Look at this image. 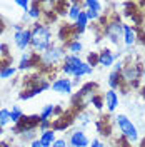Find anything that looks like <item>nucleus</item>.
I'll return each mask as SVG.
<instances>
[{
  "instance_id": "nucleus-28",
  "label": "nucleus",
  "mask_w": 145,
  "mask_h": 147,
  "mask_svg": "<svg viewBox=\"0 0 145 147\" xmlns=\"http://www.w3.org/2000/svg\"><path fill=\"white\" fill-rule=\"evenodd\" d=\"M89 147H103V144L100 142L99 139H93V140H92V144H90Z\"/></svg>"
},
{
  "instance_id": "nucleus-13",
  "label": "nucleus",
  "mask_w": 145,
  "mask_h": 147,
  "mask_svg": "<svg viewBox=\"0 0 145 147\" xmlns=\"http://www.w3.org/2000/svg\"><path fill=\"white\" fill-rule=\"evenodd\" d=\"M38 140H40L42 147H52V146H54V142L57 140V139H55V130H54V129H50V130L42 132V134H40V137H38Z\"/></svg>"
},
{
  "instance_id": "nucleus-2",
  "label": "nucleus",
  "mask_w": 145,
  "mask_h": 147,
  "mask_svg": "<svg viewBox=\"0 0 145 147\" xmlns=\"http://www.w3.org/2000/svg\"><path fill=\"white\" fill-rule=\"evenodd\" d=\"M62 72L73 75L75 79H80L83 75L92 74V65H89V62H82L79 55H65L64 64H62Z\"/></svg>"
},
{
  "instance_id": "nucleus-6",
  "label": "nucleus",
  "mask_w": 145,
  "mask_h": 147,
  "mask_svg": "<svg viewBox=\"0 0 145 147\" xmlns=\"http://www.w3.org/2000/svg\"><path fill=\"white\" fill-rule=\"evenodd\" d=\"M30 40H32V28H23L13 34V42L18 50H25L27 47H30Z\"/></svg>"
},
{
  "instance_id": "nucleus-18",
  "label": "nucleus",
  "mask_w": 145,
  "mask_h": 147,
  "mask_svg": "<svg viewBox=\"0 0 145 147\" xmlns=\"http://www.w3.org/2000/svg\"><path fill=\"white\" fill-rule=\"evenodd\" d=\"M22 119H23V110L20 109L18 105H12V110H10V120H12V124L15 125Z\"/></svg>"
},
{
  "instance_id": "nucleus-31",
  "label": "nucleus",
  "mask_w": 145,
  "mask_h": 147,
  "mask_svg": "<svg viewBox=\"0 0 145 147\" xmlns=\"http://www.w3.org/2000/svg\"><path fill=\"white\" fill-rule=\"evenodd\" d=\"M109 147H127V146H124V144H120V142H115V144H112V146Z\"/></svg>"
},
{
  "instance_id": "nucleus-30",
  "label": "nucleus",
  "mask_w": 145,
  "mask_h": 147,
  "mask_svg": "<svg viewBox=\"0 0 145 147\" xmlns=\"http://www.w3.org/2000/svg\"><path fill=\"white\" fill-rule=\"evenodd\" d=\"M28 147H42V144H40V140H38V139H35L34 142H30V146H28Z\"/></svg>"
},
{
  "instance_id": "nucleus-21",
  "label": "nucleus",
  "mask_w": 145,
  "mask_h": 147,
  "mask_svg": "<svg viewBox=\"0 0 145 147\" xmlns=\"http://www.w3.org/2000/svg\"><path fill=\"white\" fill-rule=\"evenodd\" d=\"M120 79H122V77H120V72H115V70H113V72L110 74V77H109V85H110V89H112V90H115L118 85H120V82H122Z\"/></svg>"
},
{
  "instance_id": "nucleus-5",
  "label": "nucleus",
  "mask_w": 145,
  "mask_h": 147,
  "mask_svg": "<svg viewBox=\"0 0 145 147\" xmlns=\"http://www.w3.org/2000/svg\"><path fill=\"white\" fill-rule=\"evenodd\" d=\"M140 75H142V69H140V65L138 64H128V65H124V69H122V72H120V77L128 84H134L135 85L137 80L140 79Z\"/></svg>"
},
{
  "instance_id": "nucleus-24",
  "label": "nucleus",
  "mask_w": 145,
  "mask_h": 147,
  "mask_svg": "<svg viewBox=\"0 0 145 147\" xmlns=\"http://www.w3.org/2000/svg\"><path fill=\"white\" fill-rule=\"evenodd\" d=\"M13 3H15L17 7H20V9H23V12H25V13L28 12L30 5H32V2H28V0H15Z\"/></svg>"
},
{
  "instance_id": "nucleus-23",
  "label": "nucleus",
  "mask_w": 145,
  "mask_h": 147,
  "mask_svg": "<svg viewBox=\"0 0 145 147\" xmlns=\"http://www.w3.org/2000/svg\"><path fill=\"white\" fill-rule=\"evenodd\" d=\"M82 49H83V45H82V42H79V40L68 42V50L72 52V55H79V52H82Z\"/></svg>"
},
{
  "instance_id": "nucleus-29",
  "label": "nucleus",
  "mask_w": 145,
  "mask_h": 147,
  "mask_svg": "<svg viewBox=\"0 0 145 147\" xmlns=\"http://www.w3.org/2000/svg\"><path fill=\"white\" fill-rule=\"evenodd\" d=\"M12 27H13V30H15V32H20V30H23V28H25L22 24H13Z\"/></svg>"
},
{
  "instance_id": "nucleus-34",
  "label": "nucleus",
  "mask_w": 145,
  "mask_h": 147,
  "mask_svg": "<svg viewBox=\"0 0 145 147\" xmlns=\"http://www.w3.org/2000/svg\"><path fill=\"white\" fill-rule=\"evenodd\" d=\"M144 79H145V72H144Z\"/></svg>"
},
{
  "instance_id": "nucleus-35",
  "label": "nucleus",
  "mask_w": 145,
  "mask_h": 147,
  "mask_svg": "<svg viewBox=\"0 0 145 147\" xmlns=\"http://www.w3.org/2000/svg\"><path fill=\"white\" fill-rule=\"evenodd\" d=\"M144 94H145V87H144Z\"/></svg>"
},
{
  "instance_id": "nucleus-14",
  "label": "nucleus",
  "mask_w": 145,
  "mask_h": 147,
  "mask_svg": "<svg viewBox=\"0 0 145 147\" xmlns=\"http://www.w3.org/2000/svg\"><path fill=\"white\" fill-rule=\"evenodd\" d=\"M113 60H115V55L112 54L110 50H102L99 54V65H103V67H110V65L113 64Z\"/></svg>"
},
{
  "instance_id": "nucleus-4",
  "label": "nucleus",
  "mask_w": 145,
  "mask_h": 147,
  "mask_svg": "<svg viewBox=\"0 0 145 147\" xmlns=\"http://www.w3.org/2000/svg\"><path fill=\"white\" fill-rule=\"evenodd\" d=\"M115 122H117L120 132H122V134L130 140V142H137V140H138V130H137L135 124L128 119L127 115L118 114L117 117H115Z\"/></svg>"
},
{
  "instance_id": "nucleus-3",
  "label": "nucleus",
  "mask_w": 145,
  "mask_h": 147,
  "mask_svg": "<svg viewBox=\"0 0 145 147\" xmlns=\"http://www.w3.org/2000/svg\"><path fill=\"white\" fill-rule=\"evenodd\" d=\"M38 59H40V65H44L45 69L54 67V65H57L58 62H64L65 49L62 45H54V44H52L44 54L38 55Z\"/></svg>"
},
{
  "instance_id": "nucleus-16",
  "label": "nucleus",
  "mask_w": 145,
  "mask_h": 147,
  "mask_svg": "<svg viewBox=\"0 0 145 147\" xmlns=\"http://www.w3.org/2000/svg\"><path fill=\"white\" fill-rule=\"evenodd\" d=\"M28 18H34V20H38V18L44 17V13H42V7H40V3L38 2H32V5H30V9L27 12Z\"/></svg>"
},
{
  "instance_id": "nucleus-17",
  "label": "nucleus",
  "mask_w": 145,
  "mask_h": 147,
  "mask_svg": "<svg viewBox=\"0 0 145 147\" xmlns=\"http://www.w3.org/2000/svg\"><path fill=\"white\" fill-rule=\"evenodd\" d=\"M80 13H82V3H79V2L70 3V7H68V13H67L68 18H70V20H77Z\"/></svg>"
},
{
  "instance_id": "nucleus-15",
  "label": "nucleus",
  "mask_w": 145,
  "mask_h": 147,
  "mask_svg": "<svg viewBox=\"0 0 145 147\" xmlns=\"http://www.w3.org/2000/svg\"><path fill=\"white\" fill-rule=\"evenodd\" d=\"M87 24H89V17H87V13H85V10H82V13L79 15V18L75 20V32L77 34H82V32H85V28H87Z\"/></svg>"
},
{
  "instance_id": "nucleus-19",
  "label": "nucleus",
  "mask_w": 145,
  "mask_h": 147,
  "mask_svg": "<svg viewBox=\"0 0 145 147\" xmlns=\"http://www.w3.org/2000/svg\"><path fill=\"white\" fill-rule=\"evenodd\" d=\"M55 114V105H52V104H47L44 109L40 110V120H50V117Z\"/></svg>"
},
{
  "instance_id": "nucleus-27",
  "label": "nucleus",
  "mask_w": 145,
  "mask_h": 147,
  "mask_svg": "<svg viewBox=\"0 0 145 147\" xmlns=\"http://www.w3.org/2000/svg\"><path fill=\"white\" fill-rule=\"evenodd\" d=\"M52 147H67V142H65V139H57Z\"/></svg>"
},
{
  "instance_id": "nucleus-25",
  "label": "nucleus",
  "mask_w": 145,
  "mask_h": 147,
  "mask_svg": "<svg viewBox=\"0 0 145 147\" xmlns=\"http://www.w3.org/2000/svg\"><path fill=\"white\" fill-rule=\"evenodd\" d=\"M90 104L95 107V109H102V105H103V97H100V95H93L92 97Z\"/></svg>"
},
{
  "instance_id": "nucleus-8",
  "label": "nucleus",
  "mask_w": 145,
  "mask_h": 147,
  "mask_svg": "<svg viewBox=\"0 0 145 147\" xmlns=\"http://www.w3.org/2000/svg\"><path fill=\"white\" fill-rule=\"evenodd\" d=\"M72 87H73V82L70 79H55L54 82L50 84V89L54 92H58V94H72Z\"/></svg>"
},
{
  "instance_id": "nucleus-22",
  "label": "nucleus",
  "mask_w": 145,
  "mask_h": 147,
  "mask_svg": "<svg viewBox=\"0 0 145 147\" xmlns=\"http://www.w3.org/2000/svg\"><path fill=\"white\" fill-rule=\"evenodd\" d=\"M10 110L7 109H0V129H3L7 124H10Z\"/></svg>"
},
{
  "instance_id": "nucleus-9",
  "label": "nucleus",
  "mask_w": 145,
  "mask_h": 147,
  "mask_svg": "<svg viewBox=\"0 0 145 147\" xmlns=\"http://www.w3.org/2000/svg\"><path fill=\"white\" fill-rule=\"evenodd\" d=\"M68 142H70V147H89V146H90V140H89V137L85 136V132H83V130H80V129L73 130L72 134H70Z\"/></svg>"
},
{
  "instance_id": "nucleus-20",
  "label": "nucleus",
  "mask_w": 145,
  "mask_h": 147,
  "mask_svg": "<svg viewBox=\"0 0 145 147\" xmlns=\"http://www.w3.org/2000/svg\"><path fill=\"white\" fill-rule=\"evenodd\" d=\"M18 69L17 67H13V65H3L2 67V70H0V79H10V77H13L15 72H17Z\"/></svg>"
},
{
  "instance_id": "nucleus-11",
  "label": "nucleus",
  "mask_w": 145,
  "mask_h": 147,
  "mask_svg": "<svg viewBox=\"0 0 145 147\" xmlns=\"http://www.w3.org/2000/svg\"><path fill=\"white\" fill-rule=\"evenodd\" d=\"M103 104L107 105V109H109V112H113V110L117 109L118 105V95L115 90H107L105 92V95H103Z\"/></svg>"
},
{
  "instance_id": "nucleus-33",
  "label": "nucleus",
  "mask_w": 145,
  "mask_h": 147,
  "mask_svg": "<svg viewBox=\"0 0 145 147\" xmlns=\"http://www.w3.org/2000/svg\"><path fill=\"white\" fill-rule=\"evenodd\" d=\"M2 67H3V64H2V60H0V70H2Z\"/></svg>"
},
{
  "instance_id": "nucleus-26",
  "label": "nucleus",
  "mask_w": 145,
  "mask_h": 147,
  "mask_svg": "<svg viewBox=\"0 0 145 147\" xmlns=\"http://www.w3.org/2000/svg\"><path fill=\"white\" fill-rule=\"evenodd\" d=\"M38 129H40L42 132H45V130H50V129H52V120H40V124H38Z\"/></svg>"
},
{
  "instance_id": "nucleus-1",
  "label": "nucleus",
  "mask_w": 145,
  "mask_h": 147,
  "mask_svg": "<svg viewBox=\"0 0 145 147\" xmlns=\"http://www.w3.org/2000/svg\"><path fill=\"white\" fill-rule=\"evenodd\" d=\"M52 45V30L45 24H38L32 27V40L30 47L34 54H44L48 47Z\"/></svg>"
},
{
  "instance_id": "nucleus-7",
  "label": "nucleus",
  "mask_w": 145,
  "mask_h": 147,
  "mask_svg": "<svg viewBox=\"0 0 145 147\" xmlns=\"http://www.w3.org/2000/svg\"><path fill=\"white\" fill-rule=\"evenodd\" d=\"M105 35L110 38V42L118 44L120 37L124 35V25H122L120 22H117V20L110 22L109 25H105Z\"/></svg>"
},
{
  "instance_id": "nucleus-32",
  "label": "nucleus",
  "mask_w": 145,
  "mask_h": 147,
  "mask_svg": "<svg viewBox=\"0 0 145 147\" xmlns=\"http://www.w3.org/2000/svg\"><path fill=\"white\" fill-rule=\"evenodd\" d=\"M10 147H27L25 144H20V146H10Z\"/></svg>"
},
{
  "instance_id": "nucleus-12",
  "label": "nucleus",
  "mask_w": 145,
  "mask_h": 147,
  "mask_svg": "<svg viewBox=\"0 0 145 147\" xmlns=\"http://www.w3.org/2000/svg\"><path fill=\"white\" fill-rule=\"evenodd\" d=\"M124 42L125 45H134L137 42V32L132 25H124Z\"/></svg>"
},
{
  "instance_id": "nucleus-10",
  "label": "nucleus",
  "mask_w": 145,
  "mask_h": 147,
  "mask_svg": "<svg viewBox=\"0 0 145 147\" xmlns=\"http://www.w3.org/2000/svg\"><path fill=\"white\" fill-rule=\"evenodd\" d=\"M83 7H87L85 13L89 20H97L100 17V12H102V3L97 2V0H87V2H82Z\"/></svg>"
}]
</instances>
